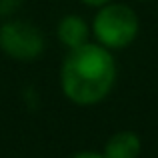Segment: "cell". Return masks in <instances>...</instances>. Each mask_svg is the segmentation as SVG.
<instances>
[{"label": "cell", "mask_w": 158, "mask_h": 158, "mask_svg": "<svg viewBox=\"0 0 158 158\" xmlns=\"http://www.w3.org/2000/svg\"><path fill=\"white\" fill-rule=\"evenodd\" d=\"M140 138L130 130L116 132L108 138L104 146V156L106 158H138L140 154Z\"/></svg>", "instance_id": "obj_5"}, {"label": "cell", "mask_w": 158, "mask_h": 158, "mask_svg": "<svg viewBox=\"0 0 158 158\" xmlns=\"http://www.w3.org/2000/svg\"><path fill=\"white\" fill-rule=\"evenodd\" d=\"M72 158H106L104 154H98V152H78Z\"/></svg>", "instance_id": "obj_6"}, {"label": "cell", "mask_w": 158, "mask_h": 158, "mask_svg": "<svg viewBox=\"0 0 158 158\" xmlns=\"http://www.w3.org/2000/svg\"><path fill=\"white\" fill-rule=\"evenodd\" d=\"M116 80V64L102 44L86 42L68 52L60 68V86L68 100L90 106L104 100Z\"/></svg>", "instance_id": "obj_1"}, {"label": "cell", "mask_w": 158, "mask_h": 158, "mask_svg": "<svg viewBox=\"0 0 158 158\" xmlns=\"http://www.w3.org/2000/svg\"><path fill=\"white\" fill-rule=\"evenodd\" d=\"M0 48L14 60H34L44 52V36L30 22L8 20L0 26Z\"/></svg>", "instance_id": "obj_3"}, {"label": "cell", "mask_w": 158, "mask_h": 158, "mask_svg": "<svg viewBox=\"0 0 158 158\" xmlns=\"http://www.w3.org/2000/svg\"><path fill=\"white\" fill-rule=\"evenodd\" d=\"M138 2H148V0H138Z\"/></svg>", "instance_id": "obj_8"}, {"label": "cell", "mask_w": 158, "mask_h": 158, "mask_svg": "<svg viewBox=\"0 0 158 158\" xmlns=\"http://www.w3.org/2000/svg\"><path fill=\"white\" fill-rule=\"evenodd\" d=\"M82 2L86 4V6H96V8H102V6H106L110 0H82Z\"/></svg>", "instance_id": "obj_7"}, {"label": "cell", "mask_w": 158, "mask_h": 158, "mask_svg": "<svg viewBox=\"0 0 158 158\" xmlns=\"http://www.w3.org/2000/svg\"><path fill=\"white\" fill-rule=\"evenodd\" d=\"M58 40L64 44L66 48L74 50V48H80L88 42V34H90V28L86 24L84 18L76 14H68L58 22Z\"/></svg>", "instance_id": "obj_4"}, {"label": "cell", "mask_w": 158, "mask_h": 158, "mask_svg": "<svg viewBox=\"0 0 158 158\" xmlns=\"http://www.w3.org/2000/svg\"><path fill=\"white\" fill-rule=\"evenodd\" d=\"M138 16L126 4H110L100 8L92 22V32L104 48H124L138 34Z\"/></svg>", "instance_id": "obj_2"}]
</instances>
